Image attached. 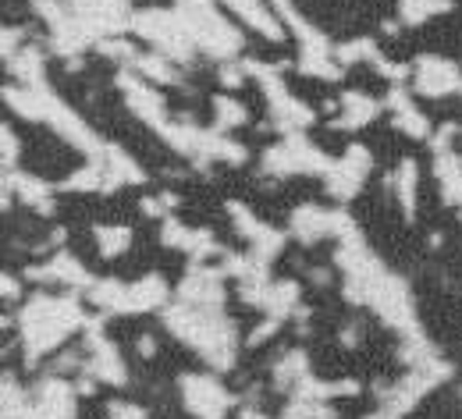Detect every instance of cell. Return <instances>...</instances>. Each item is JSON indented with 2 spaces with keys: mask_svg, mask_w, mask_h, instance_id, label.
<instances>
[{
  "mask_svg": "<svg viewBox=\"0 0 462 419\" xmlns=\"http://www.w3.org/2000/svg\"><path fill=\"white\" fill-rule=\"evenodd\" d=\"M164 327L178 342H185L192 352H199L210 362V369L225 373L235 366V349H238V331L235 320H228L214 305H168L164 309Z\"/></svg>",
  "mask_w": 462,
  "mask_h": 419,
  "instance_id": "6da1fadb",
  "label": "cell"
},
{
  "mask_svg": "<svg viewBox=\"0 0 462 419\" xmlns=\"http://www.w3.org/2000/svg\"><path fill=\"white\" fill-rule=\"evenodd\" d=\"M86 323H89V316L82 313V305L75 299H58V296H36V299H29L25 309L18 313V331H22L25 362L36 366L43 356H51L54 349H60L71 331H79Z\"/></svg>",
  "mask_w": 462,
  "mask_h": 419,
  "instance_id": "7a4b0ae2",
  "label": "cell"
},
{
  "mask_svg": "<svg viewBox=\"0 0 462 419\" xmlns=\"http://www.w3.org/2000/svg\"><path fill=\"white\" fill-rule=\"evenodd\" d=\"M178 11L196 40V47L210 58L231 60L242 50V36L235 32V25L225 22L214 7V0H178Z\"/></svg>",
  "mask_w": 462,
  "mask_h": 419,
  "instance_id": "3957f363",
  "label": "cell"
},
{
  "mask_svg": "<svg viewBox=\"0 0 462 419\" xmlns=\"http://www.w3.org/2000/svg\"><path fill=\"white\" fill-rule=\"evenodd\" d=\"M128 29L135 36L150 40L168 60H192V50H199L192 32H189V25H185V18H181V11H157V7L135 11Z\"/></svg>",
  "mask_w": 462,
  "mask_h": 419,
  "instance_id": "277c9868",
  "label": "cell"
},
{
  "mask_svg": "<svg viewBox=\"0 0 462 419\" xmlns=\"http://www.w3.org/2000/svg\"><path fill=\"white\" fill-rule=\"evenodd\" d=\"M242 68H245V75H256V78H260V86H263V93H267V104H271V121H274L278 132L291 135V132L313 124V111H310L302 100H295L289 89H285V82L278 78V71H282L285 64H263V60L242 58Z\"/></svg>",
  "mask_w": 462,
  "mask_h": 419,
  "instance_id": "5b68a950",
  "label": "cell"
},
{
  "mask_svg": "<svg viewBox=\"0 0 462 419\" xmlns=\"http://www.w3.org/2000/svg\"><path fill=\"white\" fill-rule=\"evenodd\" d=\"M331 164H335V160H328V157H324L310 139H302L299 132H291L285 142H278V146H271V150L263 153V171H267V175H278V178H285V175H328Z\"/></svg>",
  "mask_w": 462,
  "mask_h": 419,
  "instance_id": "8992f818",
  "label": "cell"
},
{
  "mask_svg": "<svg viewBox=\"0 0 462 419\" xmlns=\"http://www.w3.org/2000/svg\"><path fill=\"white\" fill-rule=\"evenodd\" d=\"M181 405L196 419H225L235 405V395L225 384H217V377H210V373H185L181 377Z\"/></svg>",
  "mask_w": 462,
  "mask_h": 419,
  "instance_id": "52a82bcc",
  "label": "cell"
},
{
  "mask_svg": "<svg viewBox=\"0 0 462 419\" xmlns=\"http://www.w3.org/2000/svg\"><path fill=\"white\" fill-rule=\"evenodd\" d=\"M352 232H356V224H352V217H348L346 210H324V206L306 203V206H299L291 214V235L302 245H313V241L331 239V235L346 239Z\"/></svg>",
  "mask_w": 462,
  "mask_h": 419,
  "instance_id": "ba28073f",
  "label": "cell"
},
{
  "mask_svg": "<svg viewBox=\"0 0 462 419\" xmlns=\"http://www.w3.org/2000/svg\"><path fill=\"white\" fill-rule=\"evenodd\" d=\"M64 4H68V11L97 36V43L107 40V36H121L125 25L132 22L128 0H64Z\"/></svg>",
  "mask_w": 462,
  "mask_h": 419,
  "instance_id": "9c48e42d",
  "label": "cell"
},
{
  "mask_svg": "<svg viewBox=\"0 0 462 419\" xmlns=\"http://www.w3.org/2000/svg\"><path fill=\"white\" fill-rule=\"evenodd\" d=\"M75 395L79 387L54 377H43L29 398V409L22 419H75Z\"/></svg>",
  "mask_w": 462,
  "mask_h": 419,
  "instance_id": "30bf717a",
  "label": "cell"
},
{
  "mask_svg": "<svg viewBox=\"0 0 462 419\" xmlns=\"http://www.w3.org/2000/svg\"><path fill=\"white\" fill-rule=\"evenodd\" d=\"M370 168H374V157H370V150L366 146H359V142H352L346 150V157L342 160H335L331 164V171L324 175L328 178V192L335 196V199H352L356 192H359V185L366 181L370 175Z\"/></svg>",
  "mask_w": 462,
  "mask_h": 419,
  "instance_id": "8fae6325",
  "label": "cell"
},
{
  "mask_svg": "<svg viewBox=\"0 0 462 419\" xmlns=\"http://www.w3.org/2000/svg\"><path fill=\"white\" fill-rule=\"evenodd\" d=\"M117 86L125 89V100H128V107H132L135 118H143L146 124H153L157 132L168 124V104H164V96H161L143 75H128V71H121V75H117Z\"/></svg>",
  "mask_w": 462,
  "mask_h": 419,
  "instance_id": "7c38bea8",
  "label": "cell"
},
{
  "mask_svg": "<svg viewBox=\"0 0 462 419\" xmlns=\"http://www.w3.org/2000/svg\"><path fill=\"white\" fill-rule=\"evenodd\" d=\"M412 89L423 96H445V93L462 89V75L452 60L427 54V58H416L412 64Z\"/></svg>",
  "mask_w": 462,
  "mask_h": 419,
  "instance_id": "4fadbf2b",
  "label": "cell"
},
{
  "mask_svg": "<svg viewBox=\"0 0 462 419\" xmlns=\"http://www.w3.org/2000/svg\"><path fill=\"white\" fill-rule=\"evenodd\" d=\"M228 214H231V221H235V228H238V235L249 239V249H253L256 260L271 263V260L282 252V245H285V235H282V232H274L271 224L256 221L242 203H228Z\"/></svg>",
  "mask_w": 462,
  "mask_h": 419,
  "instance_id": "5bb4252c",
  "label": "cell"
},
{
  "mask_svg": "<svg viewBox=\"0 0 462 419\" xmlns=\"http://www.w3.org/2000/svg\"><path fill=\"white\" fill-rule=\"evenodd\" d=\"M225 278H228L225 270H210V267H199L196 263L185 274L178 296H181V302H189V305H214V309H221L225 305V285H221Z\"/></svg>",
  "mask_w": 462,
  "mask_h": 419,
  "instance_id": "9a60e30c",
  "label": "cell"
},
{
  "mask_svg": "<svg viewBox=\"0 0 462 419\" xmlns=\"http://www.w3.org/2000/svg\"><path fill=\"white\" fill-rule=\"evenodd\" d=\"M11 192H18V203L40 210V214H51L54 210V188L36 175H25V171H4V206H11Z\"/></svg>",
  "mask_w": 462,
  "mask_h": 419,
  "instance_id": "2e32d148",
  "label": "cell"
},
{
  "mask_svg": "<svg viewBox=\"0 0 462 419\" xmlns=\"http://www.w3.org/2000/svg\"><path fill=\"white\" fill-rule=\"evenodd\" d=\"M161 241H164L168 249H181V252H189L196 263H203V260H210V256L217 252V241H214V235H210L207 228H185V224H178L174 217L164 221V228H161Z\"/></svg>",
  "mask_w": 462,
  "mask_h": 419,
  "instance_id": "e0dca14e",
  "label": "cell"
},
{
  "mask_svg": "<svg viewBox=\"0 0 462 419\" xmlns=\"http://www.w3.org/2000/svg\"><path fill=\"white\" fill-rule=\"evenodd\" d=\"M25 278H32V281H60V285H68V288H86V292L97 285L93 274H89L71 252H58L51 263L25 270Z\"/></svg>",
  "mask_w": 462,
  "mask_h": 419,
  "instance_id": "ac0fdd59",
  "label": "cell"
},
{
  "mask_svg": "<svg viewBox=\"0 0 462 419\" xmlns=\"http://www.w3.org/2000/svg\"><path fill=\"white\" fill-rule=\"evenodd\" d=\"M384 107L392 111V124L405 132L409 139H427L430 135V121L427 114L409 100V93H405L402 86H392V93L384 96Z\"/></svg>",
  "mask_w": 462,
  "mask_h": 419,
  "instance_id": "d6986e66",
  "label": "cell"
},
{
  "mask_svg": "<svg viewBox=\"0 0 462 419\" xmlns=\"http://www.w3.org/2000/svg\"><path fill=\"white\" fill-rule=\"evenodd\" d=\"M238 14V22H245L249 29H256L267 40H285V22L278 18V11H271L263 0H221Z\"/></svg>",
  "mask_w": 462,
  "mask_h": 419,
  "instance_id": "ffe728a7",
  "label": "cell"
},
{
  "mask_svg": "<svg viewBox=\"0 0 462 419\" xmlns=\"http://www.w3.org/2000/svg\"><path fill=\"white\" fill-rule=\"evenodd\" d=\"M168 299V281L150 274L135 285H125V302H121V313H146V309H157Z\"/></svg>",
  "mask_w": 462,
  "mask_h": 419,
  "instance_id": "44dd1931",
  "label": "cell"
},
{
  "mask_svg": "<svg viewBox=\"0 0 462 419\" xmlns=\"http://www.w3.org/2000/svg\"><path fill=\"white\" fill-rule=\"evenodd\" d=\"M381 114V104L377 100H370L366 93H356V89H348L346 96H342V114L335 118V128H363V124H370V121Z\"/></svg>",
  "mask_w": 462,
  "mask_h": 419,
  "instance_id": "7402d4cb",
  "label": "cell"
},
{
  "mask_svg": "<svg viewBox=\"0 0 462 419\" xmlns=\"http://www.w3.org/2000/svg\"><path fill=\"white\" fill-rule=\"evenodd\" d=\"M310 377V360H306V352L302 349H295V352H289L285 360L274 366V387L278 391H295V384L299 380H306Z\"/></svg>",
  "mask_w": 462,
  "mask_h": 419,
  "instance_id": "603a6c76",
  "label": "cell"
},
{
  "mask_svg": "<svg viewBox=\"0 0 462 419\" xmlns=\"http://www.w3.org/2000/svg\"><path fill=\"white\" fill-rule=\"evenodd\" d=\"M146 82H161V86H178V71H174L164 54H139L132 64Z\"/></svg>",
  "mask_w": 462,
  "mask_h": 419,
  "instance_id": "cb8c5ba5",
  "label": "cell"
},
{
  "mask_svg": "<svg viewBox=\"0 0 462 419\" xmlns=\"http://www.w3.org/2000/svg\"><path fill=\"white\" fill-rule=\"evenodd\" d=\"M7 64H11V71H14L25 86H43V54H40L36 47L18 50L14 58H7Z\"/></svg>",
  "mask_w": 462,
  "mask_h": 419,
  "instance_id": "d4e9b609",
  "label": "cell"
},
{
  "mask_svg": "<svg viewBox=\"0 0 462 419\" xmlns=\"http://www.w3.org/2000/svg\"><path fill=\"white\" fill-rule=\"evenodd\" d=\"M452 11V0H399V14L405 25H423L434 14Z\"/></svg>",
  "mask_w": 462,
  "mask_h": 419,
  "instance_id": "484cf974",
  "label": "cell"
},
{
  "mask_svg": "<svg viewBox=\"0 0 462 419\" xmlns=\"http://www.w3.org/2000/svg\"><path fill=\"white\" fill-rule=\"evenodd\" d=\"M295 302H299V285H295V281H278V285L271 281L263 309H267L271 316H289L291 309H295Z\"/></svg>",
  "mask_w": 462,
  "mask_h": 419,
  "instance_id": "4316f807",
  "label": "cell"
},
{
  "mask_svg": "<svg viewBox=\"0 0 462 419\" xmlns=\"http://www.w3.org/2000/svg\"><path fill=\"white\" fill-rule=\"evenodd\" d=\"M97 245H100V256H104V260H117V256L132 245V228L100 224V228H97Z\"/></svg>",
  "mask_w": 462,
  "mask_h": 419,
  "instance_id": "83f0119b",
  "label": "cell"
},
{
  "mask_svg": "<svg viewBox=\"0 0 462 419\" xmlns=\"http://www.w3.org/2000/svg\"><path fill=\"white\" fill-rule=\"evenodd\" d=\"M392 185L399 188V203L405 206V217H412V214H416V164H412V160H402V168H399V175L392 178Z\"/></svg>",
  "mask_w": 462,
  "mask_h": 419,
  "instance_id": "f1b7e54d",
  "label": "cell"
},
{
  "mask_svg": "<svg viewBox=\"0 0 462 419\" xmlns=\"http://www.w3.org/2000/svg\"><path fill=\"white\" fill-rule=\"evenodd\" d=\"M29 409L25 387L14 384V373H4V419H22Z\"/></svg>",
  "mask_w": 462,
  "mask_h": 419,
  "instance_id": "f546056e",
  "label": "cell"
},
{
  "mask_svg": "<svg viewBox=\"0 0 462 419\" xmlns=\"http://www.w3.org/2000/svg\"><path fill=\"white\" fill-rule=\"evenodd\" d=\"M335 58H338V64H356V60L377 64V60H381V50H377L374 40H352V43H346V47L335 50Z\"/></svg>",
  "mask_w": 462,
  "mask_h": 419,
  "instance_id": "4dcf8cb0",
  "label": "cell"
},
{
  "mask_svg": "<svg viewBox=\"0 0 462 419\" xmlns=\"http://www.w3.org/2000/svg\"><path fill=\"white\" fill-rule=\"evenodd\" d=\"M214 114H217V128H238V124L249 121L245 107L231 96H214Z\"/></svg>",
  "mask_w": 462,
  "mask_h": 419,
  "instance_id": "1f68e13d",
  "label": "cell"
},
{
  "mask_svg": "<svg viewBox=\"0 0 462 419\" xmlns=\"http://www.w3.org/2000/svg\"><path fill=\"white\" fill-rule=\"evenodd\" d=\"M107 416L111 419H146L150 413H146L143 405H135V402H121V398H115V402H107Z\"/></svg>",
  "mask_w": 462,
  "mask_h": 419,
  "instance_id": "d6a6232c",
  "label": "cell"
},
{
  "mask_svg": "<svg viewBox=\"0 0 462 419\" xmlns=\"http://www.w3.org/2000/svg\"><path fill=\"white\" fill-rule=\"evenodd\" d=\"M14 153H18L14 132H11V124H4V171H11V168H14Z\"/></svg>",
  "mask_w": 462,
  "mask_h": 419,
  "instance_id": "836d02e7",
  "label": "cell"
},
{
  "mask_svg": "<svg viewBox=\"0 0 462 419\" xmlns=\"http://www.w3.org/2000/svg\"><path fill=\"white\" fill-rule=\"evenodd\" d=\"M135 349H139V356H146V360H150V356H157V342H153V338H150V334H143V338H139V345H135Z\"/></svg>",
  "mask_w": 462,
  "mask_h": 419,
  "instance_id": "e575fe53",
  "label": "cell"
},
{
  "mask_svg": "<svg viewBox=\"0 0 462 419\" xmlns=\"http://www.w3.org/2000/svg\"><path fill=\"white\" fill-rule=\"evenodd\" d=\"M14 292H18V288H14V278H4V299L11 302L14 299Z\"/></svg>",
  "mask_w": 462,
  "mask_h": 419,
  "instance_id": "d590c367",
  "label": "cell"
},
{
  "mask_svg": "<svg viewBox=\"0 0 462 419\" xmlns=\"http://www.w3.org/2000/svg\"><path fill=\"white\" fill-rule=\"evenodd\" d=\"M242 419H267V416H263L260 409H253V405H249V409H242Z\"/></svg>",
  "mask_w": 462,
  "mask_h": 419,
  "instance_id": "8d00e7d4",
  "label": "cell"
},
{
  "mask_svg": "<svg viewBox=\"0 0 462 419\" xmlns=\"http://www.w3.org/2000/svg\"><path fill=\"white\" fill-rule=\"evenodd\" d=\"M313 419H335V413H331L328 405H320V409H317V416H313Z\"/></svg>",
  "mask_w": 462,
  "mask_h": 419,
  "instance_id": "74e56055",
  "label": "cell"
}]
</instances>
